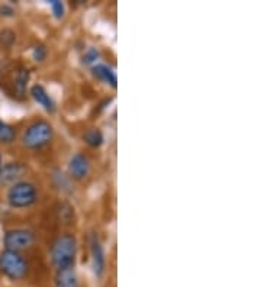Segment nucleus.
<instances>
[{"instance_id":"obj_15","label":"nucleus","mask_w":261,"mask_h":287,"mask_svg":"<svg viewBox=\"0 0 261 287\" xmlns=\"http://www.w3.org/2000/svg\"><path fill=\"white\" fill-rule=\"evenodd\" d=\"M15 40H16V37L10 29H3L0 32V45L2 47L9 48V47H12V44L15 42Z\"/></svg>"},{"instance_id":"obj_2","label":"nucleus","mask_w":261,"mask_h":287,"mask_svg":"<svg viewBox=\"0 0 261 287\" xmlns=\"http://www.w3.org/2000/svg\"><path fill=\"white\" fill-rule=\"evenodd\" d=\"M54 136V129L47 121H37L26 128V131L22 136V144L30 148V150H38L51 142Z\"/></svg>"},{"instance_id":"obj_6","label":"nucleus","mask_w":261,"mask_h":287,"mask_svg":"<svg viewBox=\"0 0 261 287\" xmlns=\"http://www.w3.org/2000/svg\"><path fill=\"white\" fill-rule=\"evenodd\" d=\"M89 171H90V163L86 155L77 153L71 157L70 163H69V173L73 178L81 180L89 174Z\"/></svg>"},{"instance_id":"obj_10","label":"nucleus","mask_w":261,"mask_h":287,"mask_svg":"<svg viewBox=\"0 0 261 287\" xmlns=\"http://www.w3.org/2000/svg\"><path fill=\"white\" fill-rule=\"evenodd\" d=\"M55 287H79V280H77V274L74 271V267L57 271Z\"/></svg>"},{"instance_id":"obj_18","label":"nucleus","mask_w":261,"mask_h":287,"mask_svg":"<svg viewBox=\"0 0 261 287\" xmlns=\"http://www.w3.org/2000/svg\"><path fill=\"white\" fill-rule=\"evenodd\" d=\"M97 58H99V51H97L96 48H90L89 51L84 54L83 62H84V64H91V62L96 61Z\"/></svg>"},{"instance_id":"obj_1","label":"nucleus","mask_w":261,"mask_h":287,"mask_svg":"<svg viewBox=\"0 0 261 287\" xmlns=\"http://www.w3.org/2000/svg\"><path fill=\"white\" fill-rule=\"evenodd\" d=\"M76 253H77V239H76V236L71 235V234L60 235L54 241L52 248H51L52 266L57 268V271L74 267Z\"/></svg>"},{"instance_id":"obj_9","label":"nucleus","mask_w":261,"mask_h":287,"mask_svg":"<svg viewBox=\"0 0 261 287\" xmlns=\"http://www.w3.org/2000/svg\"><path fill=\"white\" fill-rule=\"evenodd\" d=\"M30 96L34 97L35 102L40 103L41 106H42L47 112H55V103L52 100V97L48 94V92H47L41 84H35V86L30 87Z\"/></svg>"},{"instance_id":"obj_14","label":"nucleus","mask_w":261,"mask_h":287,"mask_svg":"<svg viewBox=\"0 0 261 287\" xmlns=\"http://www.w3.org/2000/svg\"><path fill=\"white\" fill-rule=\"evenodd\" d=\"M16 138V132L15 129L8 125L6 122H3L0 119V142L2 144H12Z\"/></svg>"},{"instance_id":"obj_20","label":"nucleus","mask_w":261,"mask_h":287,"mask_svg":"<svg viewBox=\"0 0 261 287\" xmlns=\"http://www.w3.org/2000/svg\"><path fill=\"white\" fill-rule=\"evenodd\" d=\"M2 167H3V164H2V157H0V170H2Z\"/></svg>"},{"instance_id":"obj_12","label":"nucleus","mask_w":261,"mask_h":287,"mask_svg":"<svg viewBox=\"0 0 261 287\" xmlns=\"http://www.w3.org/2000/svg\"><path fill=\"white\" fill-rule=\"evenodd\" d=\"M29 76L30 73L28 68H19L18 73H16V76H15V90L19 96H22L26 90V86H28V82H29Z\"/></svg>"},{"instance_id":"obj_3","label":"nucleus","mask_w":261,"mask_h":287,"mask_svg":"<svg viewBox=\"0 0 261 287\" xmlns=\"http://www.w3.org/2000/svg\"><path fill=\"white\" fill-rule=\"evenodd\" d=\"M0 271L10 280H20L28 274V263L19 253L5 249L0 254Z\"/></svg>"},{"instance_id":"obj_16","label":"nucleus","mask_w":261,"mask_h":287,"mask_svg":"<svg viewBox=\"0 0 261 287\" xmlns=\"http://www.w3.org/2000/svg\"><path fill=\"white\" fill-rule=\"evenodd\" d=\"M32 57H34L35 61H44L45 57H47V48L44 45H37L32 51Z\"/></svg>"},{"instance_id":"obj_5","label":"nucleus","mask_w":261,"mask_h":287,"mask_svg":"<svg viewBox=\"0 0 261 287\" xmlns=\"http://www.w3.org/2000/svg\"><path fill=\"white\" fill-rule=\"evenodd\" d=\"M3 241H5L6 249L19 253L20 249L29 248L34 244L35 236L30 231H26V229H12L6 232Z\"/></svg>"},{"instance_id":"obj_8","label":"nucleus","mask_w":261,"mask_h":287,"mask_svg":"<svg viewBox=\"0 0 261 287\" xmlns=\"http://www.w3.org/2000/svg\"><path fill=\"white\" fill-rule=\"evenodd\" d=\"M25 173V167L20 163H9L0 170V185H9L19 180Z\"/></svg>"},{"instance_id":"obj_7","label":"nucleus","mask_w":261,"mask_h":287,"mask_svg":"<svg viewBox=\"0 0 261 287\" xmlns=\"http://www.w3.org/2000/svg\"><path fill=\"white\" fill-rule=\"evenodd\" d=\"M91 263H93V273L96 277H102L105 273V251L97 236L93 235L91 238Z\"/></svg>"},{"instance_id":"obj_11","label":"nucleus","mask_w":261,"mask_h":287,"mask_svg":"<svg viewBox=\"0 0 261 287\" xmlns=\"http://www.w3.org/2000/svg\"><path fill=\"white\" fill-rule=\"evenodd\" d=\"M93 74L97 77V79H101L103 80L105 83H108V84H111L113 89H116V74L115 71L112 70L111 67H108V65H105V64H97V65H94L93 67Z\"/></svg>"},{"instance_id":"obj_19","label":"nucleus","mask_w":261,"mask_h":287,"mask_svg":"<svg viewBox=\"0 0 261 287\" xmlns=\"http://www.w3.org/2000/svg\"><path fill=\"white\" fill-rule=\"evenodd\" d=\"M0 15H5V16H12L13 15V9L8 6V5H3L0 6Z\"/></svg>"},{"instance_id":"obj_13","label":"nucleus","mask_w":261,"mask_h":287,"mask_svg":"<svg viewBox=\"0 0 261 287\" xmlns=\"http://www.w3.org/2000/svg\"><path fill=\"white\" fill-rule=\"evenodd\" d=\"M83 139L86 141L87 145H90L93 148H97V147H101L102 144H103V133L97 128H91V129H89L87 132L84 133Z\"/></svg>"},{"instance_id":"obj_17","label":"nucleus","mask_w":261,"mask_h":287,"mask_svg":"<svg viewBox=\"0 0 261 287\" xmlns=\"http://www.w3.org/2000/svg\"><path fill=\"white\" fill-rule=\"evenodd\" d=\"M51 8H52V12H54V15H55V18H62L64 16V5L58 2V0H51L50 2Z\"/></svg>"},{"instance_id":"obj_4","label":"nucleus","mask_w":261,"mask_h":287,"mask_svg":"<svg viewBox=\"0 0 261 287\" xmlns=\"http://www.w3.org/2000/svg\"><path fill=\"white\" fill-rule=\"evenodd\" d=\"M8 202L13 207H26L37 202V187L28 182L15 183L9 189Z\"/></svg>"}]
</instances>
